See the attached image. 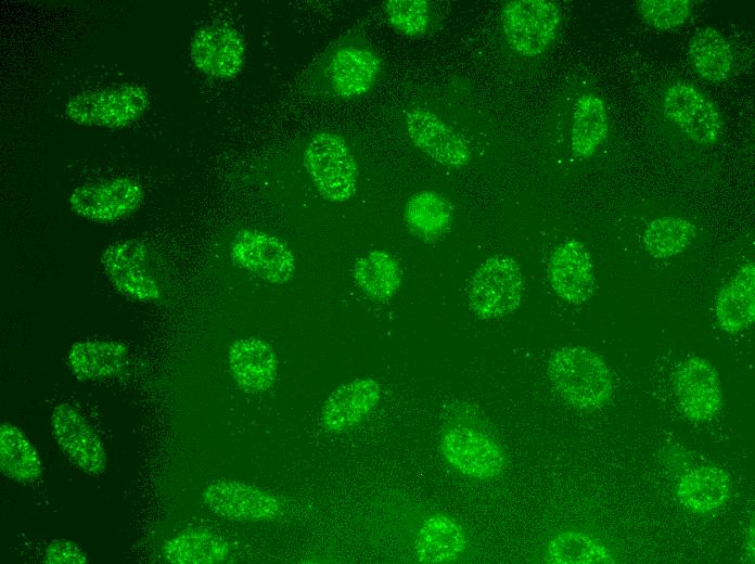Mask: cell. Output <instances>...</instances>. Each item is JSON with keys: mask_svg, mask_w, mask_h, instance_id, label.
Listing matches in <instances>:
<instances>
[{"mask_svg": "<svg viewBox=\"0 0 755 564\" xmlns=\"http://www.w3.org/2000/svg\"><path fill=\"white\" fill-rule=\"evenodd\" d=\"M382 70L378 53L363 40L342 38L329 47L310 72V92L354 99L367 93Z\"/></svg>", "mask_w": 755, "mask_h": 564, "instance_id": "obj_1", "label": "cell"}, {"mask_svg": "<svg viewBox=\"0 0 755 564\" xmlns=\"http://www.w3.org/2000/svg\"><path fill=\"white\" fill-rule=\"evenodd\" d=\"M547 373L558 395L578 410H598L612 397L609 367L597 352L584 346L556 349L548 361Z\"/></svg>", "mask_w": 755, "mask_h": 564, "instance_id": "obj_2", "label": "cell"}, {"mask_svg": "<svg viewBox=\"0 0 755 564\" xmlns=\"http://www.w3.org/2000/svg\"><path fill=\"white\" fill-rule=\"evenodd\" d=\"M149 105L148 90L128 82L75 93L67 99L64 114L81 127L120 129L138 121Z\"/></svg>", "mask_w": 755, "mask_h": 564, "instance_id": "obj_3", "label": "cell"}, {"mask_svg": "<svg viewBox=\"0 0 755 564\" xmlns=\"http://www.w3.org/2000/svg\"><path fill=\"white\" fill-rule=\"evenodd\" d=\"M303 164L318 193L327 201L344 203L357 190L358 165L340 134L320 131L307 142Z\"/></svg>", "mask_w": 755, "mask_h": 564, "instance_id": "obj_4", "label": "cell"}, {"mask_svg": "<svg viewBox=\"0 0 755 564\" xmlns=\"http://www.w3.org/2000/svg\"><path fill=\"white\" fill-rule=\"evenodd\" d=\"M523 292L524 279L517 261L507 255H495L475 269L466 297L478 318L496 319L516 310Z\"/></svg>", "mask_w": 755, "mask_h": 564, "instance_id": "obj_5", "label": "cell"}, {"mask_svg": "<svg viewBox=\"0 0 755 564\" xmlns=\"http://www.w3.org/2000/svg\"><path fill=\"white\" fill-rule=\"evenodd\" d=\"M501 25L509 47L523 56L534 57L555 40L561 11L550 0H511L502 4Z\"/></svg>", "mask_w": 755, "mask_h": 564, "instance_id": "obj_6", "label": "cell"}, {"mask_svg": "<svg viewBox=\"0 0 755 564\" xmlns=\"http://www.w3.org/2000/svg\"><path fill=\"white\" fill-rule=\"evenodd\" d=\"M100 261L111 284L126 298L144 303L159 299L161 286L143 242L115 241L104 248Z\"/></svg>", "mask_w": 755, "mask_h": 564, "instance_id": "obj_7", "label": "cell"}, {"mask_svg": "<svg viewBox=\"0 0 755 564\" xmlns=\"http://www.w3.org/2000/svg\"><path fill=\"white\" fill-rule=\"evenodd\" d=\"M143 200L144 190L136 179L118 176L78 185L68 196V206L86 220L110 223L136 213Z\"/></svg>", "mask_w": 755, "mask_h": 564, "instance_id": "obj_8", "label": "cell"}, {"mask_svg": "<svg viewBox=\"0 0 755 564\" xmlns=\"http://www.w3.org/2000/svg\"><path fill=\"white\" fill-rule=\"evenodd\" d=\"M662 108L664 116L694 143L714 144L724 133L718 107L693 85H670L664 92Z\"/></svg>", "mask_w": 755, "mask_h": 564, "instance_id": "obj_9", "label": "cell"}, {"mask_svg": "<svg viewBox=\"0 0 755 564\" xmlns=\"http://www.w3.org/2000/svg\"><path fill=\"white\" fill-rule=\"evenodd\" d=\"M440 450L453 469L476 480H491L506 466L501 446L486 433L471 427L446 430L440 438Z\"/></svg>", "mask_w": 755, "mask_h": 564, "instance_id": "obj_10", "label": "cell"}, {"mask_svg": "<svg viewBox=\"0 0 755 564\" xmlns=\"http://www.w3.org/2000/svg\"><path fill=\"white\" fill-rule=\"evenodd\" d=\"M202 498L213 513L230 521L270 522L283 511V503L274 493L235 479L209 483Z\"/></svg>", "mask_w": 755, "mask_h": 564, "instance_id": "obj_11", "label": "cell"}, {"mask_svg": "<svg viewBox=\"0 0 755 564\" xmlns=\"http://www.w3.org/2000/svg\"><path fill=\"white\" fill-rule=\"evenodd\" d=\"M230 255L238 266L269 283L284 284L295 273V257L290 247L259 230H240L231 243Z\"/></svg>", "mask_w": 755, "mask_h": 564, "instance_id": "obj_12", "label": "cell"}, {"mask_svg": "<svg viewBox=\"0 0 755 564\" xmlns=\"http://www.w3.org/2000/svg\"><path fill=\"white\" fill-rule=\"evenodd\" d=\"M54 440L68 460L87 475H101L107 464L103 441L93 426L73 406L62 402L51 414Z\"/></svg>", "mask_w": 755, "mask_h": 564, "instance_id": "obj_13", "label": "cell"}, {"mask_svg": "<svg viewBox=\"0 0 755 564\" xmlns=\"http://www.w3.org/2000/svg\"><path fill=\"white\" fill-rule=\"evenodd\" d=\"M405 126L413 145L436 163L459 168L471 161L466 140L434 112L413 107L406 114Z\"/></svg>", "mask_w": 755, "mask_h": 564, "instance_id": "obj_14", "label": "cell"}, {"mask_svg": "<svg viewBox=\"0 0 755 564\" xmlns=\"http://www.w3.org/2000/svg\"><path fill=\"white\" fill-rule=\"evenodd\" d=\"M190 59L196 69L217 79H231L243 68L245 42L229 26L207 25L197 29L190 42Z\"/></svg>", "mask_w": 755, "mask_h": 564, "instance_id": "obj_15", "label": "cell"}, {"mask_svg": "<svg viewBox=\"0 0 755 564\" xmlns=\"http://www.w3.org/2000/svg\"><path fill=\"white\" fill-rule=\"evenodd\" d=\"M675 389L684 415L692 421H707L721 409L719 375L704 358L691 357L679 366L675 374Z\"/></svg>", "mask_w": 755, "mask_h": 564, "instance_id": "obj_16", "label": "cell"}, {"mask_svg": "<svg viewBox=\"0 0 755 564\" xmlns=\"http://www.w3.org/2000/svg\"><path fill=\"white\" fill-rule=\"evenodd\" d=\"M548 277L554 293L573 305H581L590 299L596 287L590 254L575 239L564 241L553 251Z\"/></svg>", "mask_w": 755, "mask_h": 564, "instance_id": "obj_17", "label": "cell"}, {"mask_svg": "<svg viewBox=\"0 0 755 564\" xmlns=\"http://www.w3.org/2000/svg\"><path fill=\"white\" fill-rule=\"evenodd\" d=\"M381 386L372 377H358L334 389L325 399L320 420L330 433H343L359 425L376 407Z\"/></svg>", "mask_w": 755, "mask_h": 564, "instance_id": "obj_18", "label": "cell"}, {"mask_svg": "<svg viewBox=\"0 0 755 564\" xmlns=\"http://www.w3.org/2000/svg\"><path fill=\"white\" fill-rule=\"evenodd\" d=\"M228 364L235 383L249 394L268 390L278 375V358L273 348L253 336L239 338L230 346Z\"/></svg>", "mask_w": 755, "mask_h": 564, "instance_id": "obj_19", "label": "cell"}, {"mask_svg": "<svg viewBox=\"0 0 755 564\" xmlns=\"http://www.w3.org/2000/svg\"><path fill=\"white\" fill-rule=\"evenodd\" d=\"M128 348L120 342L86 339L74 343L67 352V366L81 381L118 376L127 367Z\"/></svg>", "mask_w": 755, "mask_h": 564, "instance_id": "obj_20", "label": "cell"}, {"mask_svg": "<svg viewBox=\"0 0 755 564\" xmlns=\"http://www.w3.org/2000/svg\"><path fill=\"white\" fill-rule=\"evenodd\" d=\"M468 548L461 524L445 514H434L421 525L414 542L418 562L425 564L457 561Z\"/></svg>", "mask_w": 755, "mask_h": 564, "instance_id": "obj_21", "label": "cell"}, {"mask_svg": "<svg viewBox=\"0 0 755 564\" xmlns=\"http://www.w3.org/2000/svg\"><path fill=\"white\" fill-rule=\"evenodd\" d=\"M716 318L720 329L738 333L755 319V266L747 262L721 289L716 298Z\"/></svg>", "mask_w": 755, "mask_h": 564, "instance_id": "obj_22", "label": "cell"}, {"mask_svg": "<svg viewBox=\"0 0 755 564\" xmlns=\"http://www.w3.org/2000/svg\"><path fill=\"white\" fill-rule=\"evenodd\" d=\"M681 505L696 514H708L720 509L730 498L731 482L715 466H699L684 473L676 488Z\"/></svg>", "mask_w": 755, "mask_h": 564, "instance_id": "obj_23", "label": "cell"}, {"mask_svg": "<svg viewBox=\"0 0 755 564\" xmlns=\"http://www.w3.org/2000/svg\"><path fill=\"white\" fill-rule=\"evenodd\" d=\"M688 56L694 72L712 84L725 81L734 63L731 44L714 27L698 28L689 40Z\"/></svg>", "mask_w": 755, "mask_h": 564, "instance_id": "obj_24", "label": "cell"}, {"mask_svg": "<svg viewBox=\"0 0 755 564\" xmlns=\"http://www.w3.org/2000/svg\"><path fill=\"white\" fill-rule=\"evenodd\" d=\"M404 219L409 231L420 240L442 238L453 220V208L443 194L424 190L412 194L406 202Z\"/></svg>", "mask_w": 755, "mask_h": 564, "instance_id": "obj_25", "label": "cell"}, {"mask_svg": "<svg viewBox=\"0 0 755 564\" xmlns=\"http://www.w3.org/2000/svg\"><path fill=\"white\" fill-rule=\"evenodd\" d=\"M609 132V114L603 100L594 93L580 95L573 112L571 149L579 158L591 157Z\"/></svg>", "mask_w": 755, "mask_h": 564, "instance_id": "obj_26", "label": "cell"}, {"mask_svg": "<svg viewBox=\"0 0 755 564\" xmlns=\"http://www.w3.org/2000/svg\"><path fill=\"white\" fill-rule=\"evenodd\" d=\"M353 275L360 291L375 302H385L394 297L402 281V270L398 260L382 249L370 251L358 258Z\"/></svg>", "mask_w": 755, "mask_h": 564, "instance_id": "obj_27", "label": "cell"}, {"mask_svg": "<svg viewBox=\"0 0 755 564\" xmlns=\"http://www.w3.org/2000/svg\"><path fill=\"white\" fill-rule=\"evenodd\" d=\"M0 469L3 475L18 484L34 483L42 473L36 448L17 426L9 422L0 426Z\"/></svg>", "mask_w": 755, "mask_h": 564, "instance_id": "obj_28", "label": "cell"}, {"mask_svg": "<svg viewBox=\"0 0 755 564\" xmlns=\"http://www.w3.org/2000/svg\"><path fill=\"white\" fill-rule=\"evenodd\" d=\"M230 553L226 540L203 529H185L168 539L163 547L167 562L174 564H216Z\"/></svg>", "mask_w": 755, "mask_h": 564, "instance_id": "obj_29", "label": "cell"}, {"mask_svg": "<svg viewBox=\"0 0 755 564\" xmlns=\"http://www.w3.org/2000/svg\"><path fill=\"white\" fill-rule=\"evenodd\" d=\"M545 560L552 564H612L611 550L593 536L577 531H562L550 539Z\"/></svg>", "mask_w": 755, "mask_h": 564, "instance_id": "obj_30", "label": "cell"}, {"mask_svg": "<svg viewBox=\"0 0 755 564\" xmlns=\"http://www.w3.org/2000/svg\"><path fill=\"white\" fill-rule=\"evenodd\" d=\"M696 236L695 226L680 217L653 219L644 230L643 245L654 258H669L688 248Z\"/></svg>", "mask_w": 755, "mask_h": 564, "instance_id": "obj_31", "label": "cell"}, {"mask_svg": "<svg viewBox=\"0 0 755 564\" xmlns=\"http://www.w3.org/2000/svg\"><path fill=\"white\" fill-rule=\"evenodd\" d=\"M383 9L388 24L408 37H420L431 23V5L425 0H387Z\"/></svg>", "mask_w": 755, "mask_h": 564, "instance_id": "obj_32", "label": "cell"}, {"mask_svg": "<svg viewBox=\"0 0 755 564\" xmlns=\"http://www.w3.org/2000/svg\"><path fill=\"white\" fill-rule=\"evenodd\" d=\"M637 9L650 26L669 30L681 26L691 15L689 0H640Z\"/></svg>", "mask_w": 755, "mask_h": 564, "instance_id": "obj_33", "label": "cell"}, {"mask_svg": "<svg viewBox=\"0 0 755 564\" xmlns=\"http://www.w3.org/2000/svg\"><path fill=\"white\" fill-rule=\"evenodd\" d=\"M43 563L48 564H86V553L75 542L67 539H54L46 548Z\"/></svg>", "mask_w": 755, "mask_h": 564, "instance_id": "obj_34", "label": "cell"}, {"mask_svg": "<svg viewBox=\"0 0 755 564\" xmlns=\"http://www.w3.org/2000/svg\"><path fill=\"white\" fill-rule=\"evenodd\" d=\"M744 553L747 555V559L753 561L754 559V526L752 525L747 531V535L744 540Z\"/></svg>", "mask_w": 755, "mask_h": 564, "instance_id": "obj_35", "label": "cell"}]
</instances>
